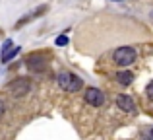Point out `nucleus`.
I'll use <instances>...</instances> for the list:
<instances>
[{
	"instance_id": "obj_1",
	"label": "nucleus",
	"mask_w": 153,
	"mask_h": 140,
	"mask_svg": "<svg viewBox=\"0 0 153 140\" xmlns=\"http://www.w3.org/2000/svg\"><path fill=\"white\" fill-rule=\"evenodd\" d=\"M56 84L66 91H79L83 88V80L79 78V76H76L74 72H68V70L60 72V74L56 76Z\"/></svg>"
},
{
	"instance_id": "obj_2",
	"label": "nucleus",
	"mask_w": 153,
	"mask_h": 140,
	"mask_svg": "<svg viewBox=\"0 0 153 140\" xmlns=\"http://www.w3.org/2000/svg\"><path fill=\"white\" fill-rule=\"evenodd\" d=\"M136 57H138V53H136L132 47H118V49L112 53V61H114V64H118V66H130V64H134L136 62Z\"/></svg>"
},
{
	"instance_id": "obj_3",
	"label": "nucleus",
	"mask_w": 153,
	"mask_h": 140,
	"mask_svg": "<svg viewBox=\"0 0 153 140\" xmlns=\"http://www.w3.org/2000/svg\"><path fill=\"white\" fill-rule=\"evenodd\" d=\"M6 90L10 91L14 97H23L25 94H29L31 82H29V78H16L6 86Z\"/></svg>"
},
{
	"instance_id": "obj_4",
	"label": "nucleus",
	"mask_w": 153,
	"mask_h": 140,
	"mask_svg": "<svg viewBox=\"0 0 153 140\" xmlns=\"http://www.w3.org/2000/svg\"><path fill=\"white\" fill-rule=\"evenodd\" d=\"M47 55L45 53H41V51H35V53H31V55H27V58H25V64H27V68H29L31 72H43L47 68Z\"/></svg>"
},
{
	"instance_id": "obj_5",
	"label": "nucleus",
	"mask_w": 153,
	"mask_h": 140,
	"mask_svg": "<svg viewBox=\"0 0 153 140\" xmlns=\"http://www.w3.org/2000/svg\"><path fill=\"white\" fill-rule=\"evenodd\" d=\"M85 101L93 107H101L105 103V94L99 88H87L85 90Z\"/></svg>"
},
{
	"instance_id": "obj_6",
	"label": "nucleus",
	"mask_w": 153,
	"mask_h": 140,
	"mask_svg": "<svg viewBox=\"0 0 153 140\" xmlns=\"http://www.w3.org/2000/svg\"><path fill=\"white\" fill-rule=\"evenodd\" d=\"M18 53H19V47L14 45L10 39H6L4 45H2V57H0V61H2V62H10L12 58H16Z\"/></svg>"
},
{
	"instance_id": "obj_7",
	"label": "nucleus",
	"mask_w": 153,
	"mask_h": 140,
	"mask_svg": "<svg viewBox=\"0 0 153 140\" xmlns=\"http://www.w3.org/2000/svg\"><path fill=\"white\" fill-rule=\"evenodd\" d=\"M116 107H118V109H122L124 113H134V111H136L134 99H132L130 95H126V94H120L118 97H116Z\"/></svg>"
},
{
	"instance_id": "obj_8",
	"label": "nucleus",
	"mask_w": 153,
	"mask_h": 140,
	"mask_svg": "<svg viewBox=\"0 0 153 140\" xmlns=\"http://www.w3.org/2000/svg\"><path fill=\"white\" fill-rule=\"evenodd\" d=\"M116 82L120 84V86H130L132 82H134V74H132L130 70H120V72H116Z\"/></svg>"
},
{
	"instance_id": "obj_9",
	"label": "nucleus",
	"mask_w": 153,
	"mask_h": 140,
	"mask_svg": "<svg viewBox=\"0 0 153 140\" xmlns=\"http://www.w3.org/2000/svg\"><path fill=\"white\" fill-rule=\"evenodd\" d=\"M43 12H47V6H39L35 12H31V14H25V18H22L18 23H16V27H22V25H25L29 19H35V18H39V16L43 14Z\"/></svg>"
},
{
	"instance_id": "obj_10",
	"label": "nucleus",
	"mask_w": 153,
	"mask_h": 140,
	"mask_svg": "<svg viewBox=\"0 0 153 140\" xmlns=\"http://www.w3.org/2000/svg\"><path fill=\"white\" fill-rule=\"evenodd\" d=\"M54 43H56V47H64V45H68V37L66 35H58Z\"/></svg>"
},
{
	"instance_id": "obj_11",
	"label": "nucleus",
	"mask_w": 153,
	"mask_h": 140,
	"mask_svg": "<svg viewBox=\"0 0 153 140\" xmlns=\"http://www.w3.org/2000/svg\"><path fill=\"white\" fill-rule=\"evenodd\" d=\"M146 94H147V97H149V101H153V80L149 84H147V88H146Z\"/></svg>"
},
{
	"instance_id": "obj_12",
	"label": "nucleus",
	"mask_w": 153,
	"mask_h": 140,
	"mask_svg": "<svg viewBox=\"0 0 153 140\" xmlns=\"http://www.w3.org/2000/svg\"><path fill=\"white\" fill-rule=\"evenodd\" d=\"M2 113H4V103L0 101V117H2Z\"/></svg>"
},
{
	"instance_id": "obj_13",
	"label": "nucleus",
	"mask_w": 153,
	"mask_h": 140,
	"mask_svg": "<svg viewBox=\"0 0 153 140\" xmlns=\"http://www.w3.org/2000/svg\"><path fill=\"white\" fill-rule=\"evenodd\" d=\"M112 2H122V0H112Z\"/></svg>"
},
{
	"instance_id": "obj_14",
	"label": "nucleus",
	"mask_w": 153,
	"mask_h": 140,
	"mask_svg": "<svg viewBox=\"0 0 153 140\" xmlns=\"http://www.w3.org/2000/svg\"><path fill=\"white\" fill-rule=\"evenodd\" d=\"M151 138H153V129H151Z\"/></svg>"
}]
</instances>
